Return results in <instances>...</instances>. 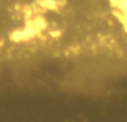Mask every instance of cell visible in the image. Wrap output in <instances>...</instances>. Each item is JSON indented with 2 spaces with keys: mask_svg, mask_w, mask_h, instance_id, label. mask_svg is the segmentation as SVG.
I'll use <instances>...</instances> for the list:
<instances>
[{
  "mask_svg": "<svg viewBox=\"0 0 127 122\" xmlns=\"http://www.w3.org/2000/svg\"><path fill=\"white\" fill-rule=\"evenodd\" d=\"M93 0H0V14L23 15L24 18L32 15L53 12L60 15L67 11L82 8L83 6L91 7Z\"/></svg>",
  "mask_w": 127,
  "mask_h": 122,
  "instance_id": "1",
  "label": "cell"
}]
</instances>
